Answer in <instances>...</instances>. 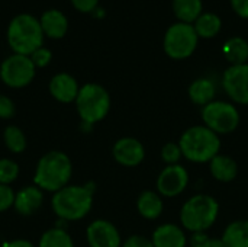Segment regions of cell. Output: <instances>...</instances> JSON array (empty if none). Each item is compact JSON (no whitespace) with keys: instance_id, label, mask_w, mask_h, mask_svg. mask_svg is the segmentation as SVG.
Listing matches in <instances>:
<instances>
[{"instance_id":"4316f807","label":"cell","mask_w":248,"mask_h":247,"mask_svg":"<svg viewBox=\"0 0 248 247\" xmlns=\"http://www.w3.org/2000/svg\"><path fill=\"white\" fill-rule=\"evenodd\" d=\"M160 157L163 160V163L166 166H171V165H179L180 160L183 159L180 146L177 141H169L166 143L161 150H160Z\"/></svg>"},{"instance_id":"603a6c76","label":"cell","mask_w":248,"mask_h":247,"mask_svg":"<svg viewBox=\"0 0 248 247\" xmlns=\"http://www.w3.org/2000/svg\"><path fill=\"white\" fill-rule=\"evenodd\" d=\"M38 247H74V242L64 229L54 227L42 233Z\"/></svg>"},{"instance_id":"4dcf8cb0","label":"cell","mask_w":248,"mask_h":247,"mask_svg":"<svg viewBox=\"0 0 248 247\" xmlns=\"http://www.w3.org/2000/svg\"><path fill=\"white\" fill-rule=\"evenodd\" d=\"M29 57H31L32 63L35 64V67H39V68L46 67V66L51 63V60H52V54H51V51H49L48 48H45V47L38 48V49H36V51H33Z\"/></svg>"},{"instance_id":"7402d4cb","label":"cell","mask_w":248,"mask_h":247,"mask_svg":"<svg viewBox=\"0 0 248 247\" xmlns=\"http://www.w3.org/2000/svg\"><path fill=\"white\" fill-rule=\"evenodd\" d=\"M224 55L231 63V66L248 63V42L241 36L230 38L224 44Z\"/></svg>"},{"instance_id":"d4e9b609","label":"cell","mask_w":248,"mask_h":247,"mask_svg":"<svg viewBox=\"0 0 248 247\" xmlns=\"http://www.w3.org/2000/svg\"><path fill=\"white\" fill-rule=\"evenodd\" d=\"M3 141H4L6 148L15 154L23 153L26 148V144H28L25 132L17 125H7L4 128Z\"/></svg>"},{"instance_id":"5bb4252c","label":"cell","mask_w":248,"mask_h":247,"mask_svg":"<svg viewBox=\"0 0 248 247\" xmlns=\"http://www.w3.org/2000/svg\"><path fill=\"white\" fill-rule=\"evenodd\" d=\"M151 242L154 247H187L189 237L183 227L176 223H163L157 226L151 233Z\"/></svg>"},{"instance_id":"3957f363","label":"cell","mask_w":248,"mask_h":247,"mask_svg":"<svg viewBox=\"0 0 248 247\" xmlns=\"http://www.w3.org/2000/svg\"><path fill=\"white\" fill-rule=\"evenodd\" d=\"M73 175V165L70 157L58 150L45 153L36 163L33 182L45 192H58L65 188Z\"/></svg>"},{"instance_id":"d6986e66","label":"cell","mask_w":248,"mask_h":247,"mask_svg":"<svg viewBox=\"0 0 248 247\" xmlns=\"http://www.w3.org/2000/svg\"><path fill=\"white\" fill-rule=\"evenodd\" d=\"M41 28L44 31V35L49 38H62L67 33L68 29V20L65 15L57 9H49L42 13L39 19Z\"/></svg>"},{"instance_id":"8992f818","label":"cell","mask_w":248,"mask_h":247,"mask_svg":"<svg viewBox=\"0 0 248 247\" xmlns=\"http://www.w3.org/2000/svg\"><path fill=\"white\" fill-rule=\"evenodd\" d=\"M76 109L86 125H94L103 121L110 111V95L99 83H86L80 87Z\"/></svg>"},{"instance_id":"44dd1931","label":"cell","mask_w":248,"mask_h":247,"mask_svg":"<svg viewBox=\"0 0 248 247\" xmlns=\"http://www.w3.org/2000/svg\"><path fill=\"white\" fill-rule=\"evenodd\" d=\"M221 239L225 247H248V220H234L228 223Z\"/></svg>"},{"instance_id":"52a82bcc","label":"cell","mask_w":248,"mask_h":247,"mask_svg":"<svg viewBox=\"0 0 248 247\" xmlns=\"http://www.w3.org/2000/svg\"><path fill=\"white\" fill-rule=\"evenodd\" d=\"M201 116L202 124L219 137L232 134L241 122V115L237 105L228 100H212L202 108Z\"/></svg>"},{"instance_id":"83f0119b","label":"cell","mask_w":248,"mask_h":247,"mask_svg":"<svg viewBox=\"0 0 248 247\" xmlns=\"http://www.w3.org/2000/svg\"><path fill=\"white\" fill-rule=\"evenodd\" d=\"M19 176V165L12 159H0V183L10 185Z\"/></svg>"},{"instance_id":"cb8c5ba5","label":"cell","mask_w":248,"mask_h":247,"mask_svg":"<svg viewBox=\"0 0 248 247\" xmlns=\"http://www.w3.org/2000/svg\"><path fill=\"white\" fill-rule=\"evenodd\" d=\"M173 9L179 19L190 23L201 16L202 0H173Z\"/></svg>"},{"instance_id":"2e32d148","label":"cell","mask_w":248,"mask_h":247,"mask_svg":"<svg viewBox=\"0 0 248 247\" xmlns=\"http://www.w3.org/2000/svg\"><path fill=\"white\" fill-rule=\"evenodd\" d=\"M44 204V191L39 189L36 185L25 186L19 192H16L13 208L17 214L23 217L33 215L39 211V208Z\"/></svg>"},{"instance_id":"d6a6232c","label":"cell","mask_w":248,"mask_h":247,"mask_svg":"<svg viewBox=\"0 0 248 247\" xmlns=\"http://www.w3.org/2000/svg\"><path fill=\"white\" fill-rule=\"evenodd\" d=\"M121 247H154L153 242L150 237H145L142 234H132L129 237H126L122 242Z\"/></svg>"},{"instance_id":"836d02e7","label":"cell","mask_w":248,"mask_h":247,"mask_svg":"<svg viewBox=\"0 0 248 247\" xmlns=\"http://www.w3.org/2000/svg\"><path fill=\"white\" fill-rule=\"evenodd\" d=\"M71 3L80 12H93L99 3V0H71Z\"/></svg>"},{"instance_id":"7c38bea8","label":"cell","mask_w":248,"mask_h":247,"mask_svg":"<svg viewBox=\"0 0 248 247\" xmlns=\"http://www.w3.org/2000/svg\"><path fill=\"white\" fill-rule=\"evenodd\" d=\"M86 240L89 247H121L122 237L118 227L109 220H94L86 229Z\"/></svg>"},{"instance_id":"30bf717a","label":"cell","mask_w":248,"mask_h":247,"mask_svg":"<svg viewBox=\"0 0 248 247\" xmlns=\"http://www.w3.org/2000/svg\"><path fill=\"white\" fill-rule=\"evenodd\" d=\"M190 183L189 170L183 165L164 166L155 179V191L167 199L182 195Z\"/></svg>"},{"instance_id":"e575fe53","label":"cell","mask_w":248,"mask_h":247,"mask_svg":"<svg viewBox=\"0 0 248 247\" xmlns=\"http://www.w3.org/2000/svg\"><path fill=\"white\" fill-rule=\"evenodd\" d=\"M231 4L240 16L248 17V0H231Z\"/></svg>"},{"instance_id":"e0dca14e","label":"cell","mask_w":248,"mask_h":247,"mask_svg":"<svg viewBox=\"0 0 248 247\" xmlns=\"http://www.w3.org/2000/svg\"><path fill=\"white\" fill-rule=\"evenodd\" d=\"M137 211L144 220L155 221L164 213V198L157 191H142L137 198Z\"/></svg>"},{"instance_id":"5b68a950","label":"cell","mask_w":248,"mask_h":247,"mask_svg":"<svg viewBox=\"0 0 248 247\" xmlns=\"http://www.w3.org/2000/svg\"><path fill=\"white\" fill-rule=\"evenodd\" d=\"M7 42L15 54L22 55H31L41 48L44 42V31L39 19L29 13L15 16L7 28Z\"/></svg>"},{"instance_id":"7a4b0ae2","label":"cell","mask_w":248,"mask_h":247,"mask_svg":"<svg viewBox=\"0 0 248 247\" xmlns=\"http://www.w3.org/2000/svg\"><path fill=\"white\" fill-rule=\"evenodd\" d=\"M219 202L209 194H195L186 199L179 211V221L185 231L206 233L219 217Z\"/></svg>"},{"instance_id":"ffe728a7","label":"cell","mask_w":248,"mask_h":247,"mask_svg":"<svg viewBox=\"0 0 248 247\" xmlns=\"http://www.w3.org/2000/svg\"><path fill=\"white\" fill-rule=\"evenodd\" d=\"M187 95H189V99L203 108L206 106L208 103H211L212 100H215V96H217V87L214 84V82L211 79H206V77H199L196 80H193L187 89Z\"/></svg>"},{"instance_id":"9c48e42d","label":"cell","mask_w":248,"mask_h":247,"mask_svg":"<svg viewBox=\"0 0 248 247\" xmlns=\"http://www.w3.org/2000/svg\"><path fill=\"white\" fill-rule=\"evenodd\" d=\"M35 64L29 55L12 54L0 66V77L3 83L13 89L28 86L35 77Z\"/></svg>"},{"instance_id":"4fadbf2b","label":"cell","mask_w":248,"mask_h":247,"mask_svg":"<svg viewBox=\"0 0 248 247\" xmlns=\"http://www.w3.org/2000/svg\"><path fill=\"white\" fill-rule=\"evenodd\" d=\"M145 147L135 137H122L115 141L112 156L115 162L124 167H137L145 159Z\"/></svg>"},{"instance_id":"1f68e13d","label":"cell","mask_w":248,"mask_h":247,"mask_svg":"<svg viewBox=\"0 0 248 247\" xmlns=\"http://www.w3.org/2000/svg\"><path fill=\"white\" fill-rule=\"evenodd\" d=\"M15 112L16 106L13 100L6 95H0V119H10L13 118Z\"/></svg>"},{"instance_id":"9a60e30c","label":"cell","mask_w":248,"mask_h":247,"mask_svg":"<svg viewBox=\"0 0 248 247\" xmlns=\"http://www.w3.org/2000/svg\"><path fill=\"white\" fill-rule=\"evenodd\" d=\"M80 86L77 80L68 73H58L49 80V93L51 96L61 103L76 102Z\"/></svg>"},{"instance_id":"f546056e","label":"cell","mask_w":248,"mask_h":247,"mask_svg":"<svg viewBox=\"0 0 248 247\" xmlns=\"http://www.w3.org/2000/svg\"><path fill=\"white\" fill-rule=\"evenodd\" d=\"M15 197H16V192L10 188V185L0 183V213H4L13 207Z\"/></svg>"},{"instance_id":"ac0fdd59","label":"cell","mask_w":248,"mask_h":247,"mask_svg":"<svg viewBox=\"0 0 248 247\" xmlns=\"http://www.w3.org/2000/svg\"><path fill=\"white\" fill-rule=\"evenodd\" d=\"M208 167L211 176L221 183H230L238 176V165L228 154L219 153L208 163Z\"/></svg>"},{"instance_id":"277c9868","label":"cell","mask_w":248,"mask_h":247,"mask_svg":"<svg viewBox=\"0 0 248 247\" xmlns=\"http://www.w3.org/2000/svg\"><path fill=\"white\" fill-rule=\"evenodd\" d=\"M93 207V189L87 185H67L52 195L51 208L64 221L83 220Z\"/></svg>"},{"instance_id":"8fae6325","label":"cell","mask_w":248,"mask_h":247,"mask_svg":"<svg viewBox=\"0 0 248 247\" xmlns=\"http://www.w3.org/2000/svg\"><path fill=\"white\" fill-rule=\"evenodd\" d=\"M222 87L232 103L248 106V63L230 66L224 71Z\"/></svg>"},{"instance_id":"6da1fadb","label":"cell","mask_w":248,"mask_h":247,"mask_svg":"<svg viewBox=\"0 0 248 247\" xmlns=\"http://www.w3.org/2000/svg\"><path fill=\"white\" fill-rule=\"evenodd\" d=\"M177 143L183 159L195 165H208L221 153V137L203 124L186 128Z\"/></svg>"},{"instance_id":"ba28073f","label":"cell","mask_w":248,"mask_h":247,"mask_svg":"<svg viewBox=\"0 0 248 247\" xmlns=\"http://www.w3.org/2000/svg\"><path fill=\"white\" fill-rule=\"evenodd\" d=\"M198 38L199 35L192 23L177 22L167 29L163 47L169 57L174 60H183L193 54L198 45Z\"/></svg>"},{"instance_id":"d590c367","label":"cell","mask_w":248,"mask_h":247,"mask_svg":"<svg viewBox=\"0 0 248 247\" xmlns=\"http://www.w3.org/2000/svg\"><path fill=\"white\" fill-rule=\"evenodd\" d=\"M3 247H38V246H33V243H31L29 240H25V239H16V240H12V242L6 243Z\"/></svg>"},{"instance_id":"f1b7e54d","label":"cell","mask_w":248,"mask_h":247,"mask_svg":"<svg viewBox=\"0 0 248 247\" xmlns=\"http://www.w3.org/2000/svg\"><path fill=\"white\" fill-rule=\"evenodd\" d=\"M190 247H225L221 237H212L206 233H193L189 237Z\"/></svg>"},{"instance_id":"484cf974","label":"cell","mask_w":248,"mask_h":247,"mask_svg":"<svg viewBox=\"0 0 248 247\" xmlns=\"http://www.w3.org/2000/svg\"><path fill=\"white\" fill-rule=\"evenodd\" d=\"M195 29L199 36H215L221 29V17L215 13H201V16L196 19Z\"/></svg>"}]
</instances>
